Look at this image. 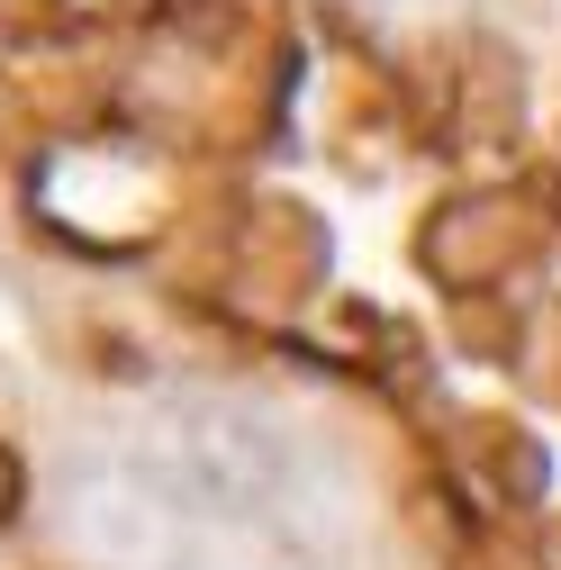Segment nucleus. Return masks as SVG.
I'll list each match as a JSON object with an SVG mask.
<instances>
[{
    "mask_svg": "<svg viewBox=\"0 0 561 570\" xmlns=\"http://www.w3.org/2000/svg\"><path fill=\"white\" fill-rule=\"evenodd\" d=\"M146 471L199 517H227V525H280L317 489L308 453L291 425H272L263 407L236 399H181L155 407L146 425Z\"/></svg>",
    "mask_w": 561,
    "mask_h": 570,
    "instance_id": "obj_1",
    "label": "nucleus"
},
{
    "mask_svg": "<svg viewBox=\"0 0 561 570\" xmlns=\"http://www.w3.org/2000/svg\"><path fill=\"white\" fill-rule=\"evenodd\" d=\"M63 534L91 570H173L181 561V498L155 471H127V462H82L55 498Z\"/></svg>",
    "mask_w": 561,
    "mask_h": 570,
    "instance_id": "obj_2",
    "label": "nucleus"
}]
</instances>
